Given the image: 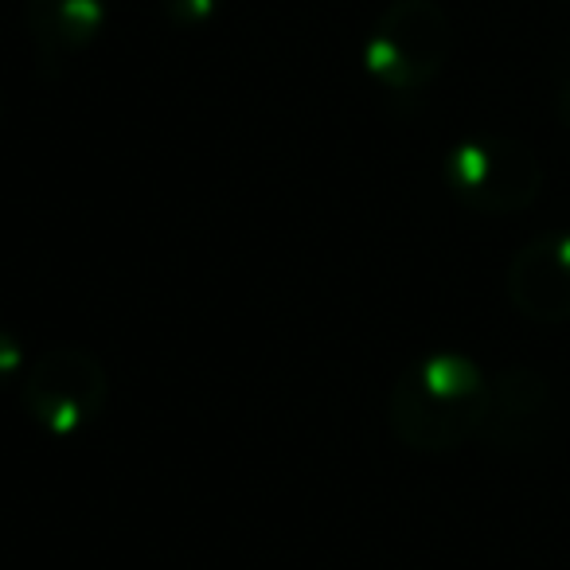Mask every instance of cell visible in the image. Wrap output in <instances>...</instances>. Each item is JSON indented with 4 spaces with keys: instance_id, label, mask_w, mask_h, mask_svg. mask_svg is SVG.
<instances>
[{
    "instance_id": "52a82bcc",
    "label": "cell",
    "mask_w": 570,
    "mask_h": 570,
    "mask_svg": "<svg viewBox=\"0 0 570 570\" xmlns=\"http://www.w3.org/2000/svg\"><path fill=\"white\" fill-rule=\"evenodd\" d=\"M28 40L43 75L56 79L71 59L90 51L106 28V0H28Z\"/></svg>"
},
{
    "instance_id": "3957f363",
    "label": "cell",
    "mask_w": 570,
    "mask_h": 570,
    "mask_svg": "<svg viewBox=\"0 0 570 570\" xmlns=\"http://www.w3.org/2000/svg\"><path fill=\"white\" fill-rule=\"evenodd\" d=\"M442 180L461 207L476 215H515L543 191V160L512 134H476L445 153Z\"/></svg>"
},
{
    "instance_id": "7a4b0ae2",
    "label": "cell",
    "mask_w": 570,
    "mask_h": 570,
    "mask_svg": "<svg viewBox=\"0 0 570 570\" xmlns=\"http://www.w3.org/2000/svg\"><path fill=\"white\" fill-rule=\"evenodd\" d=\"M453 24L438 0H391L364 43V67L387 95H419L445 71Z\"/></svg>"
},
{
    "instance_id": "5b68a950",
    "label": "cell",
    "mask_w": 570,
    "mask_h": 570,
    "mask_svg": "<svg viewBox=\"0 0 570 570\" xmlns=\"http://www.w3.org/2000/svg\"><path fill=\"white\" fill-rule=\"evenodd\" d=\"M508 302L539 325L570 321V230H547L512 254L504 274Z\"/></svg>"
},
{
    "instance_id": "ba28073f",
    "label": "cell",
    "mask_w": 570,
    "mask_h": 570,
    "mask_svg": "<svg viewBox=\"0 0 570 570\" xmlns=\"http://www.w3.org/2000/svg\"><path fill=\"white\" fill-rule=\"evenodd\" d=\"M223 0H160V9H165L168 24L176 28H199L207 20H215Z\"/></svg>"
},
{
    "instance_id": "9c48e42d",
    "label": "cell",
    "mask_w": 570,
    "mask_h": 570,
    "mask_svg": "<svg viewBox=\"0 0 570 570\" xmlns=\"http://www.w3.org/2000/svg\"><path fill=\"white\" fill-rule=\"evenodd\" d=\"M28 364H32V360H28L24 344H20L9 328H0V387H9V383L24 380Z\"/></svg>"
},
{
    "instance_id": "8992f818",
    "label": "cell",
    "mask_w": 570,
    "mask_h": 570,
    "mask_svg": "<svg viewBox=\"0 0 570 570\" xmlns=\"http://www.w3.org/2000/svg\"><path fill=\"white\" fill-rule=\"evenodd\" d=\"M551 383L535 367H504L489 380V406H484L481 438L500 453L535 450L551 426Z\"/></svg>"
},
{
    "instance_id": "6da1fadb",
    "label": "cell",
    "mask_w": 570,
    "mask_h": 570,
    "mask_svg": "<svg viewBox=\"0 0 570 570\" xmlns=\"http://www.w3.org/2000/svg\"><path fill=\"white\" fill-rule=\"evenodd\" d=\"M489 375L461 352L414 360L387 395V426L414 453H450L481 434Z\"/></svg>"
},
{
    "instance_id": "30bf717a",
    "label": "cell",
    "mask_w": 570,
    "mask_h": 570,
    "mask_svg": "<svg viewBox=\"0 0 570 570\" xmlns=\"http://www.w3.org/2000/svg\"><path fill=\"white\" fill-rule=\"evenodd\" d=\"M554 110H559V121L570 129V79L562 82V90H559V102H554Z\"/></svg>"
},
{
    "instance_id": "277c9868",
    "label": "cell",
    "mask_w": 570,
    "mask_h": 570,
    "mask_svg": "<svg viewBox=\"0 0 570 570\" xmlns=\"http://www.w3.org/2000/svg\"><path fill=\"white\" fill-rule=\"evenodd\" d=\"M20 403L28 419L51 438H79L102 419L110 403V375L87 348H48L28 364L20 380Z\"/></svg>"
}]
</instances>
